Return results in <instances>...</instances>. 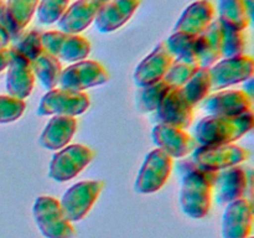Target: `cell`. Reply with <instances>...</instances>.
Segmentation results:
<instances>
[{"instance_id":"1","label":"cell","mask_w":254,"mask_h":238,"mask_svg":"<svg viewBox=\"0 0 254 238\" xmlns=\"http://www.w3.org/2000/svg\"><path fill=\"white\" fill-rule=\"evenodd\" d=\"M178 171L183 178L180 190L181 210L193 220L205 218L212 205L213 185L217 173L202 170L190 159L180 161Z\"/></svg>"},{"instance_id":"2","label":"cell","mask_w":254,"mask_h":238,"mask_svg":"<svg viewBox=\"0 0 254 238\" xmlns=\"http://www.w3.org/2000/svg\"><path fill=\"white\" fill-rule=\"evenodd\" d=\"M254 125L252 111L240 116H207L193 129L197 145L233 144L245 136Z\"/></svg>"},{"instance_id":"3","label":"cell","mask_w":254,"mask_h":238,"mask_svg":"<svg viewBox=\"0 0 254 238\" xmlns=\"http://www.w3.org/2000/svg\"><path fill=\"white\" fill-rule=\"evenodd\" d=\"M35 223L45 238H73L76 230L64 217L60 201L52 196H39L32 206Z\"/></svg>"},{"instance_id":"4","label":"cell","mask_w":254,"mask_h":238,"mask_svg":"<svg viewBox=\"0 0 254 238\" xmlns=\"http://www.w3.org/2000/svg\"><path fill=\"white\" fill-rule=\"evenodd\" d=\"M251 154L235 144L225 145H197L190 154V160L206 171L218 173L225 169L240 165L250 159Z\"/></svg>"},{"instance_id":"5","label":"cell","mask_w":254,"mask_h":238,"mask_svg":"<svg viewBox=\"0 0 254 238\" xmlns=\"http://www.w3.org/2000/svg\"><path fill=\"white\" fill-rule=\"evenodd\" d=\"M91 106V99L86 92H77L66 88L47 91L40 101L37 114L41 117L64 116L74 117L86 113Z\"/></svg>"},{"instance_id":"6","label":"cell","mask_w":254,"mask_h":238,"mask_svg":"<svg viewBox=\"0 0 254 238\" xmlns=\"http://www.w3.org/2000/svg\"><path fill=\"white\" fill-rule=\"evenodd\" d=\"M103 188L104 182L98 180L81 181L72 185L60 201L64 217L71 223L83 220L97 202Z\"/></svg>"},{"instance_id":"7","label":"cell","mask_w":254,"mask_h":238,"mask_svg":"<svg viewBox=\"0 0 254 238\" xmlns=\"http://www.w3.org/2000/svg\"><path fill=\"white\" fill-rule=\"evenodd\" d=\"M94 158L91 148L82 144H72L54 154L50 163L49 175L57 182H66L76 178Z\"/></svg>"},{"instance_id":"8","label":"cell","mask_w":254,"mask_h":238,"mask_svg":"<svg viewBox=\"0 0 254 238\" xmlns=\"http://www.w3.org/2000/svg\"><path fill=\"white\" fill-rule=\"evenodd\" d=\"M174 160L161 149H154L143 161L134 188L139 193H154L160 190L169 180L173 171Z\"/></svg>"},{"instance_id":"9","label":"cell","mask_w":254,"mask_h":238,"mask_svg":"<svg viewBox=\"0 0 254 238\" xmlns=\"http://www.w3.org/2000/svg\"><path fill=\"white\" fill-rule=\"evenodd\" d=\"M41 40L45 51L71 63L83 61L91 54V44L81 35H69L55 30L42 32Z\"/></svg>"},{"instance_id":"10","label":"cell","mask_w":254,"mask_h":238,"mask_svg":"<svg viewBox=\"0 0 254 238\" xmlns=\"http://www.w3.org/2000/svg\"><path fill=\"white\" fill-rule=\"evenodd\" d=\"M154 113V123L178 126L184 130L193 120V106L186 101L179 87H170L166 91Z\"/></svg>"},{"instance_id":"11","label":"cell","mask_w":254,"mask_h":238,"mask_svg":"<svg viewBox=\"0 0 254 238\" xmlns=\"http://www.w3.org/2000/svg\"><path fill=\"white\" fill-rule=\"evenodd\" d=\"M108 79L109 74L103 64L97 61L83 60L62 69L59 84L61 88L84 92L92 87L107 83Z\"/></svg>"},{"instance_id":"12","label":"cell","mask_w":254,"mask_h":238,"mask_svg":"<svg viewBox=\"0 0 254 238\" xmlns=\"http://www.w3.org/2000/svg\"><path fill=\"white\" fill-rule=\"evenodd\" d=\"M211 89L220 91L242 83L254 74V60L247 55L223 59L210 67Z\"/></svg>"},{"instance_id":"13","label":"cell","mask_w":254,"mask_h":238,"mask_svg":"<svg viewBox=\"0 0 254 238\" xmlns=\"http://www.w3.org/2000/svg\"><path fill=\"white\" fill-rule=\"evenodd\" d=\"M174 60L175 57L168 49L166 42H159L155 49L135 68L133 76L134 83L140 88V87H145L161 81L165 77L168 69L170 68Z\"/></svg>"},{"instance_id":"14","label":"cell","mask_w":254,"mask_h":238,"mask_svg":"<svg viewBox=\"0 0 254 238\" xmlns=\"http://www.w3.org/2000/svg\"><path fill=\"white\" fill-rule=\"evenodd\" d=\"M151 139L158 149L165 151L173 159L185 158L197 146L196 140L188 131L166 124H155L151 130Z\"/></svg>"},{"instance_id":"15","label":"cell","mask_w":254,"mask_h":238,"mask_svg":"<svg viewBox=\"0 0 254 238\" xmlns=\"http://www.w3.org/2000/svg\"><path fill=\"white\" fill-rule=\"evenodd\" d=\"M253 205L248 198H240L226 205L222 217L223 238H248L253 228Z\"/></svg>"},{"instance_id":"16","label":"cell","mask_w":254,"mask_h":238,"mask_svg":"<svg viewBox=\"0 0 254 238\" xmlns=\"http://www.w3.org/2000/svg\"><path fill=\"white\" fill-rule=\"evenodd\" d=\"M10 50L11 61L6 68V91L9 96L24 101L31 94L36 78L31 62L12 47H10Z\"/></svg>"},{"instance_id":"17","label":"cell","mask_w":254,"mask_h":238,"mask_svg":"<svg viewBox=\"0 0 254 238\" xmlns=\"http://www.w3.org/2000/svg\"><path fill=\"white\" fill-rule=\"evenodd\" d=\"M141 0H109L101 5L94 19L97 30L102 34H109L121 29L131 19Z\"/></svg>"},{"instance_id":"18","label":"cell","mask_w":254,"mask_h":238,"mask_svg":"<svg viewBox=\"0 0 254 238\" xmlns=\"http://www.w3.org/2000/svg\"><path fill=\"white\" fill-rule=\"evenodd\" d=\"M248 187L247 171L240 165L218 171L213 190L216 201L225 206L236 200L245 197Z\"/></svg>"},{"instance_id":"19","label":"cell","mask_w":254,"mask_h":238,"mask_svg":"<svg viewBox=\"0 0 254 238\" xmlns=\"http://www.w3.org/2000/svg\"><path fill=\"white\" fill-rule=\"evenodd\" d=\"M203 101L208 116H240L252 111V98L243 91H221Z\"/></svg>"},{"instance_id":"20","label":"cell","mask_w":254,"mask_h":238,"mask_svg":"<svg viewBox=\"0 0 254 238\" xmlns=\"http://www.w3.org/2000/svg\"><path fill=\"white\" fill-rule=\"evenodd\" d=\"M101 4L94 0H76L68 5L57 21L60 31L69 35H79L93 24Z\"/></svg>"},{"instance_id":"21","label":"cell","mask_w":254,"mask_h":238,"mask_svg":"<svg viewBox=\"0 0 254 238\" xmlns=\"http://www.w3.org/2000/svg\"><path fill=\"white\" fill-rule=\"evenodd\" d=\"M213 16H215V7L212 2L208 0H197L184 10L174 26V32L198 36L210 26L211 22L213 21Z\"/></svg>"},{"instance_id":"22","label":"cell","mask_w":254,"mask_h":238,"mask_svg":"<svg viewBox=\"0 0 254 238\" xmlns=\"http://www.w3.org/2000/svg\"><path fill=\"white\" fill-rule=\"evenodd\" d=\"M77 129L74 117L54 116L40 135V144L47 150L56 151L68 145Z\"/></svg>"},{"instance_id":"23","label":"cell","mask_w":254,"mask_h":238,"mask_svg":"<svg viewBox=\"0 0 254 238\" xmlns=\"http://www.w3.org/2000/svg\"><path fill=\"white\" fill-rule=\"evenodd\" d=\"M222 24L213 20L210 26L197 36V57L201 67H211L222 60Z\"/></svg>"},{"instance_id":"24","label":"cell","mask_w":254,"mask_h":238,"mask_svg":"<svg viewBox=\"0 0 254 238\" xmlns=\"http://www.w3.org/2000/svg\"><path fill=\"white\" fill-rule=\"evenodd\" d=\"M40 0H6L7 21H9V32L11 40H15L34 17Z\"/></svg>"},{"instance_id":"25","label":"cell","mask_w":254,"mask_h":238,"mask_svg":"<svg viewBox=\"0 0 254 238\" xmlns=\"http://www.w3.org/2000/svg\"><path fill=\"white\" fill-rule=\"evenodd\" d=\"M35 78H37L45 89H54L60 82L62 73L61 62L54 55L44 51L31 62Z\"/></svg>"},{"instance_id":"26","label":"cell","mask_w":254,"mask_h":238,"mask_svg":"<svg viewBox=\"0 0 254 238\" xmlns=\"http://www.w3.org/2000/svg\"><path fill=\"white\" fill-rule=\"evenodd\" d=\"M218 14V21L225 26L241 31H245L250 26L251 19L243 0H220Z\"/></svg>"},{"instance_id":"27","label":"cell","mask_w":254,"mask_h":238,"mask_svg":"<svg viewBox=\"0 0 254 238\" xmlns=\"http://www.w3.org/2000/svg\"><path fill=\"white\" fill-rule=\"evenodd\" d=\"M201 68L198 59H185V57H175L170 68L166 72L164 81L170 87L185 86L193 77V74Z\"/></svg>"},{"instance_id":"28","label":"cell","mask_w":254,"mask_h":238,"mask_svg":"<svg viewBox=\"0 0 254 238\" xmlns=\"http://www.w3.org/2000/svg\"><path fill=\"white\" fill-rule=\"evenodd\" d=\"M184 97L186 101L195 107L202 102L210 94L211 91V74L210 67H201L192 78L184 87H181Z\"/></svg>"},{"instance_id":"29","label":"cell","mask_w":254,"mask_h":238,"mask_svg":"<svg viewBox=\"0 0 254 238\" xmlns=\"http://www.w3.org/2000/svg\"><path fill=\"white\" fill-rule=\"evenodd\" d=\"M170 88L164 79L149 86L140 87L136 93V107L141 113H153L156 111L164 94Z\"/></svg>"},{"instance_id":"30","label":"cell","mask_w":254,"mask_h":238,"mask_svg":"<svg viewBox=\"0 0 254 238\" xmlns=\"http://www.w3.org/2000/svg\"><path fill=\"white\" fill-rule=\"evenodd\" d=\"M41 36L42 32L37 29H31L26 32H21L15 39V44L11 47L16 50L17 52H20L22 56L26 57L30 62H32L45 51Z\"/></svg>"},{"instance_id":"31","label":"cell","mask_w":254,"mask_h":238,"mask_svg":"<svg viewBox=\"0 0 254 238\" xmlns=\"http://www.w3.org/2000/svg\"><path fill=\"white\" fill-rule=\"evenodd\" d=\"M168 49L174 57L185 59H198L197 57V36L195 35L173 32L168 40H165Z\"/></svg>"},{"instance_id":"32","label":"cell","mask_w":254,"mask_h":238,"mask_svg":"<svg viewBox=\"0 0 254 238\" xmlns=\"http://www.w3.org/2000/svg\"><path fill=\"white\" fill-rule=\"evenodd\" d=\"M223 41H222V59H231L245 55L247 40L245 31L232 29L222 25Z\"/></svg>"},{"instance_id":"33","label":"cell","mask_w":254,"mask_h":238,"mask_svg":"<svg viewBox=\"0 0 254 238\" xmlns=\"http://www.w3.org/2000/svg\"><path fill=\"white\" fill-rule=\"evenodd\" d=\"M69 5V0H40L36 9L37 20L42 25L56 24Z\"/></svg>"},{"instance_id":"34","label":"cell","mask_w":254,"mask_h":238,"mask_svg":"<svg viewBox=\"0 0 254 238\" xmlns=\"http://www.w3.org/2000/svg\"><path fill=\"white\" fill-rule=\"evenodd\" d=\"M26 104L22 99L14 98L11 96H0V124H7L16 121L24 114Z\"/></svg>"},{"instance_id":"35","label":"cell","mask_w":254,"mask_h":238,"mask_svg":"<svg viewBox=\"0 0 254 238\" xmlns=\"http://www.w3.org/2000/svg\"><path fill=\"white\" fill-rule=\"evenodd\" d=\"M10 61H11V50L7 47L0 49V73L7 68Z\"/></svg>"},{"instance_id":"36","label":"cell","mask_w":254,"mask_h":238,"mask_svg":"<svg viewBox=\"0 0 254 238\" xmlns=\"http://www.w3.org/2000/svg\"><path fill=\"white\" fill-rule=\"evenodd\" d=\"M11 41V36L7 32L6 29L0 25V49H4V47H7V45Z\"/></svg>"},{"instance_id":"37","label":"cell","mask_w":254,"mask_h":238,"mask_svg":"<svg viewBox=\"0 0 254 238\" xmlns=\"http://www.w3.org/2000/svg\"><path fill=\"white\" fill-rule=\"evenodd\" d=\"M252 83H253V77L252 78H250L248 79V81H246L245 82V93H247L248 96L251 97V98H252V96H253V86H252Z\"/></svg>"},{"instance_id":"38","label":"cell","mask_w":254,"mask_h":238,"mask_svg":"<svg viewBox=\"0 0 254 238\" xmlns=\"http://www.w3.org/2000/svg\"><path fill=\"white\" fill-rule=\"evenodd\" d=\"M245 1V6L246 10H247V14L250 16V19H253V1L254 0H243Z\"/></svg>"},{"instance_id":"39","label":"cell","mask_w":254,"mask_h":238,"mask_svg":"<svg viewBox=\"0 0 254 238\" xmlns=\"http://www.w3.org/2000/svg\"><path fill=\"white\" fill-rule=\"evenodd\" d=\"M94 1H97L98 2V4H104V2H107V1H109V0H94Z\"/></svg>"},{"instance_id":"40","label":"cell","mask_w":254,"mask_h":238,"mask_svg":"<svg viewBox=\"0 0 254 238\" xmlns=\"http://www.w3.org/2000/svg\"><path fill=\"white\" fill-rule=\"evenodd\" d=\"M248 238H253V237H248Z\"/></svg>"}]
</instances>
